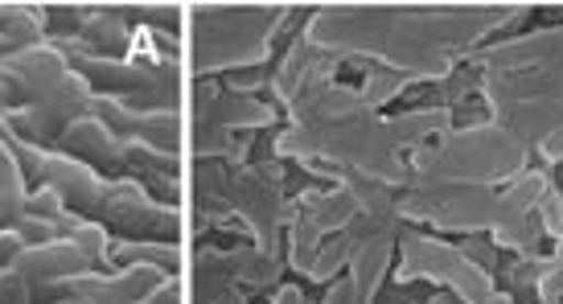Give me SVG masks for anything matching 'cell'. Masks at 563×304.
Listing matches in <instances>:
<instances>
[{
    "instance_id": "9",
    "label": "cell",
    "mask_w": 563,
    "mask_h": 304,
    "mask_svg": "<svg viewBox=\"0 0 563 304\" xmlns=\"http://www.w3.org/2000/svg\"><path fill=\"white\" fill-rule=\"evenodd\" d=\"M395 268H399V247L391 251V263L383 268V280H378V292L371 296V304H428L437 296H453V289H444L437 280H407V284H399Z\"/></svg>"
},
{
    "instance_id": "3",
    "label": "cell",
    "mask_w": 563,
    "mask_h": 304,
    "mask_svg": "<svg viewBox=\"0 0 563 304\" xmlns=\"http://www.w3.org/2000/svg\"><path fill=\"white\" fill-rule=\"evenodd\" d=\"M91 112V87L79 79V75H66L46 99H37L33 108H21V112H9V124L13 132L25 140V145L49 148L63 140V132L70 124H79L82 115Z\"/></svg>"
},
{
    "instance_id": "15",
    "label": "cell",
    "mask_w": 563,
    "mask_h": 304,
    "mask_svg": "<svg viewBox=\"0 0 563 304\" xmlns=\"http://www.w3.org/2000/svg\"><path fill=\"white\" fill-rule=\"evenodd\" d=\"M25 214H37V218H58V214H66L63 198L49 190V185H37V190H30V198H25Z\"/></svg>"
},
{
    "instance_id": "2",
    "label": "cell",
    "mask_w": 563,
    "mask_h": 304,
    "mask_svg": "<svg viewBox=\"0 0 563 304\" xmlns=\"http://www.w3.org/2000/svg\"><path fill=\"white\" fill-rule=\"evenodd\" d=\"M411 112H453V128L489 120V103L482 95V66L461 54L444 79H411L399 95L378 108V115L387 120Z\"/></svg>"
},
{
    "instance_id": "16",
    "label": "cell",
    "mask_w": 563,
    "mask_h": 304,
    "mask_svg": "<svg viewBox=\"0 0 563 304\" xmlns=\"http://www.w3.org/2000/svg\"><path fill=\"white\" fill-rule=\"evenodd\" d=\"M527 165H531L534 173H548V181H551V185H555V193H560V202H563V160H543V153L534 148L531 160H527Z\"/></svg>"
},
{
    "instance_id": "1",
    "label": "cell",
    "mask_w": 563,
    "mask_h": 304,
    "mask_svg": "<svg viewBox=\"0 0 563 304\" xmlns=\"http://www.w3.org/2000/svg\"><path fill=\"white\" fill-rule=\"evenodd\" d=\"M411 230H420L423 239H437V243H453L456 251L465 259H473L489 284L510 296L515 304H543L539 292H534V280H539V259H531V251H518V247H506L498 243V235L482 226V230H440V226L428 223H404Z\"/></svg>"
},
{
    "instance_id": "11",
    "label": "cell",
    "mask_w": 563,
    "mask_h": 304,
    "mask_svg": "<svg viewBox=\"0 0 563 304\" xmlns=\"http://www.w3.org/2000/svg\"><path fill=\"white\" fill-rule=\"evenodd\" d=\"M136 140L148 145V148H161V153H177V140H181L177 115L173 112H144L141 124H136Z\"/></svg>"
},
{
    "instance_id": "5",
    "label": "cell",
    "mask_w": 563,
    "mask_h": 304,
    "mask_svg": "<svg viewBox=\"0 0 563 304\" xmlns=\"http://www.w3.org/2000/svg\"><path fill=\"white\" fill-rule=\"evenodd\" d=\"M58 153L91 165L95 173H103L108 181H124L128 177V140L111 136L95 115H82L79 124H70L58 140Z\"/></svg>"
},
{
    "instance_id": "8",
    "label": "cell",
    "mask_w": 563,
    "mask_h": 304,
    "mask_svg": "<svg viewBox=\"0 0 563 304\" xmlns=\"http://www.w3.org/2000/svg\"><path fill=\"white\" fill-rule=\"evenodd\" d=\"M560 25H563V4H534V9L515 13L506 25H498V30L482 33V37L473 42L470 54H482V49H489V46H501V42L527 37V33H534V30H560ZM470 54H465V58H470Z\"/></svg>"
},
{
    "instance_id": "4",
    "label": "cell",
    "mask_w": 563,
    "mask_h": 304,
    "mask_svg": "<svg viewBox=\"0 0 563 304\" xmlns=\"http://www.w3.org/2000/svg\"><path fill=\"white\" fill-rule=\"evenodd\" d=\"M66 75H70V66H66V58L49 42H42V46L33 49H13L0 63V79L13 91V112L33 108L37 99H46Z\"/></svg>"
},
{
    "instance_id": "13",
    "label": "cell",
    "mask_w": 563,
    "mask_h": 304,
    "mask_svg": "<svg viewBox=\"0 0 563 304\" xmlns=\"http://www.w3.org/2000/svg\"><path fill=\"white\" fill-rule=\"evenodd\" d=\"M25 247H46V243H58V226L49 218H37V214H21L13 226Z\"/></svg>"
},
{
    "instance_id": "19",
    "label": "cell",
    "mask_w": 563,
    "mask_h": 304,
    "mask_svg": "<svg viewBox=\"0 0 563 304\" xmlns=\"http://www.w3.org/2000/svg\"><path fill=\"white\" fill-rule=\"evenodd\" d=\"M9 54H13V49H9V42H4V37H0V63H4V58H9Z\"/></svg>"
},
{
    "instance_id": "14",
    "label": "cell",
    "mask_w": 563,
    "mask_h": 304,
    "mask_svg": "<svg viewBox=\"0 0 563 304\" xmlns=\"http://www.w3.org/2000/svg\"><path fill=\"white\" fill-rule=\"evenodd\" d=\"M33 284L16 268H0V304H33Z\"/></svg>"
},
{
    "instance_id": "10",
    "label": "cell",
    "mask_w": 563,
    "mask_h": 304,
    "mask_svg": "<svg viewBox=\"0 0 563 304\" xmlns=\"http://www.w3.org/2000/svg\"><path fill=\"white\" fill-rule=\"evenodd\" d=\"M42 25H46V4H0V37L9 49L42 46Z\"/></svg>"
},
{
    "instance_id": "20",
    "label": "cell",
    "mask_w": 563,
    "mask_h": 304,
    "mask_svg": "<svg viewBox=\"0 0 563 304\" xmlns=\"http://www.w3.org/2000/svg\"><path fill=\"white\" fill-rule=\"evenodd\" d=\"M9 226L13 223H9V218H4V210H0V230H9Z\"/></svg>"
},
{
    "instance_id": "6",
    "label": "cell",
    "mask_w": 563,
    "mask_h": 304,
    "mask_svg": "<svg viewBox=\"0 0 563 304\" xmlns=\"http://www.w3.org/2000/svg\"><path fill=\"white\" fill-rule=\"evenodd\" d=\"M42 185L58 193L70 214H79L82 223H91L108 181L95 173L91 165H82V160L66 157V153L54 148V153H46V165H42Z\"/></svg>"
},
{
    "instance_id": "17",
    "label": "cell",
    "mask_w": 563,
    "mask_h": 304,
    "mask_svg": "<svg viewBox=\"0 0 563 304\" xmlns=\"http://www.w3.org/2000/svg\"><path fill=\"white\" fill-rule=\"evenodd\" d=\"M21 251H25V243H21V235H16L13 226H9V230H0V268H13Z\"/></svg>"
},
{
    "instance_id": "7",
    "label": "cell",
    "mask_w": 563,
    "mask_h": 304,
    "mask_svg": "<svg viewBox=\"0 0 563 304\" xmlns=\"http://www.w3.org/2000/svg\"><path fill=\"white\" fill-rule=\"evenodd\" d=\"M13 268L25 275V280H30L33 289H42V284H54V280H66V275L91 272L87 256H82V251L70 239L46 243V247H25V251L16 256Z\"/></svg>"
},
{
    "instance_id": "18",
    "label": "cell",
    "mask_w": 563,
    "mask_h": 304,
    "mask_svg": "<svg viewBox=\"0 0 563 304\" xmlns=\"http://www.w3.org/2000/svg\"><path fill=\"white\" fill-rule=\"evenodd\" d=\"M0 112H13V91L4 87V79H0Z\"/></svg>"
},
{
    "instance_id": "12",
    "label": "cell",
    "mask_w": 563,
    "mask_h": 304,
    "mask_svg": "<svg viewBox=\"0 0 563 304\" xmlns=\"http://www.w3.org/2000/svg\"><path fill=\"white\" fill-rule=\"evenodd\" d=\"M87 16H91V13H87V9H79V4H46L49 42H79Z\"/></svg>"
}]
</instances>
